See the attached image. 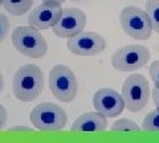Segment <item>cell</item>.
Instances as JSON below:
<instances>
[{
    "instance_id": "17",
    "label": "cell",
    "mask_w": 159,
    "mask_h": 143,
    "mask_svg": "<svg viewBox=\"0 0 159 143\" xmlns=\"http://www.w3.org/2000/svg\"><path fill=\"white\" fill-rule=\"evenodd\" d=\"M9 32V20L6 15L0 13V44L4 41Z\"/></svg>"
},
{
    "instance_id": "16",
    "label": "cell",
    "mask_w": 159,
    "mask_h": 143,
    "mask_svg": "<svg viewBox=\"0 0 159 143\" xmlns=\"http://www.w3.org/2000/svg\"><path fill=\"white\" fill-rule=\"evenodd\" d=\"M142 129L145 131L159 132V110H154L145 117L142 122Z\"/></svg>"
},
{
    "instance_id": "7",
    "label": "cell",
    "mask_w": 159,
    "mask_h": 143,
    "mask_svg": "<svg viewBox=\"0 0 159 143\" xmlns=\"http://www.w3.org/2000/svg\"><path fill=\"white\" fill-rule=\"evenodd\" d=\"M151 57L148 48L139 44H131L119 48L111 56V65L118 72H135L145 66Z\"/></svg>"
},
{
    "instance_id": "5",
    "label": "cell",
    "mask_w": 159,
    "mask_h": 143,
    "mask_svg": "<svg viewBox=\"0 0 159 143\" xmlns=\"http://www.w3.org/2000/svg\"><path fill=\"white\" fill-rule=\"evenodd\" d=\"M150 86L145 76L139 73H133L127 76L122 86V97L125 101V107L133 113L143 110L150 98Z\"/></svg>"
},
{
    "instance_id": "8",
    "label": "cell",
    "mask_w": 159,
    "mask_h": 143,
    "mask_svg": "<svg viewBox=\"0 0 159 143\" xmlns=\"http://www.w3.org/2000/svg\"><path fill=\"white\" fill-rule=\"evenodd\" d=\"M68 49L77 56H97L106 48V40L94 32H81L68 38Z\"/></svg>"
},
{
    "instance_id": "15",
    "label": "cell",
    "mask_w": 159,
    "mask_h": 143,
    "mask_svg": "<svg viewBox=\"0 0 159 143\" xmlns=\"http://www.w3.org/2000/svg\"><path fill=\"white\" fill-rule=\"evenodd\" d=\"M111 131H121V132H137L141 130V127L134 121L127 119V118H122V119H117L110 127Z\"/></svg>"
},
{
    "instance_id": "6",
    "label": "cell",
    "mask_w": 159,
    "mask_h": 143,
    "mask_svg": "<svg viewBox=\"0 0 159 143\" xmlns=\"http://www.w3.org/2000/svg\"><path fill=\"white\" fill-rule=\"evenodd\" d=\"M121 27L127 36L137 40H147L152 33L151 21L146 11L138 7H126L119 15Z\"/></svg>"
},
{
    "instance_id": "12",
    "label": "cell",
    "mask_w": 159,
    "mask_h": 143,
    "mask_svg": "<svg viewBox=\"0 0 159 143\" xmlns=\"http://www.w3.org/2000/svg\"><path fill=\"white\" fill-rule=\"evenodd\" d=\"M107 129V118L99 111H89L80 115L73 122L72 131L77 132H102Z\"/></svg>"
},
{
    "instance_id": "2",
    "label": "cell",
    "mask_w": 159,
    "mask_h": 143,
    "mask_svg": "<svg viewBox=\"0 0 159 143\" xmlns=\"http://www.w3.org/2000/svg\"><path fill=\"white\" fill-rule=\"evenodd\" d=\"M11 40L13 48L29 58H41L48 52V44L40 29L31 25L15 28L11 34Z\"/></svg>"
},
{
    "instance_id": "22",
    "label": "cell",
    "mask_w": 159,
    "mask_h": 143,
    "mask_svg": "<svg viewBox=\"0 0 159 143\" xmlns=\"http://www.w3.org/2000/svg\"><path fill=\"white\" fill-rule=\"evenodd\" d=\"M3 89H4V78L2 76V73H0V93L3 92Z\"/></svg>"
},
{
    "instance_id": "11",
    "label": "cell",
    "mask_w": 159,
    "mask_h": 143,
    "mask_svg": "<svg viewBox=\"0 0 159 143\" xmlns=\"http://www.w3.org/2000/svg\"><path fill=\"white\" fill-rule=\"evenodd\" d=\"M62 13L61 4L57 2H43L32 9L28 17V24L37 29H49L58 21Z\"/></svg>"
},
{
    "instance_id": "18",
    "label": "cell",
    "mask_w": 159,
    "mask_h": 143,
    "mask_svg": "<svg viewBox=\"0 0 159 143\" xmlns=\"http://www.w3.org/2000/svg\"><path fill=\"white\" fill-rule=\"evenodd\" d=\"M148 72H150V77H151V81L154 82V85L159 89V60L151 62Z\"/></svg>"
},
{
    "instance_id": "19",
    "label": "cell",
    "mask_w": 159,
    "mask_h": 143,
    "mask_svg": "<svg viewBox=\"0 0 159 143\" xmlns=\"http://www.w3.org/2000/svg\"><path fill=\"white\" fill-rule=\"evenodd\" d=\"M7 118H8V113L6 110V107L0 105V130L4 129V125L7 123Z\"/></svg>"
},
{
    "instance_id": "14",
    "label": "cell",
    "mask_w": 159,
    "mask_h": 143,
    "mask_svg": "<svg viewBox=\"0 0 159 143\" xmlns=\"http://www.w3.org/2000/svg\"><path fill=\"white\" fill-rule=\"evenodd\" d=\"M145 8L151 21L152 32H157L159 34V0H147Z\"/></svg>"
},
{
    "instance_id": "23",
    "label": "cell",
    "mask_w": 159,
    "mask_h": 143,
    "mask_svg": "<svg viewBox=\"0 0 159 143\" xmlns=\"http://www.w3.org/2000/svg\"><path fill=\"white\" fill-rule=\"evenodd\" d=\"M43 2H57L60 4H62V3H65L66 0H43Z\"/></svg>"
},
{
    "instance_id": "20",
    "label": "cell",
    "mask_w": 159,
    "mask_h": 143,
    "mask_svg": "<svg viewBox=\"0 0 159 143\" xmlns=\"http://www.w3.org/2000/svg\"><path fill=\"white\" fill-rule=\"evenodd\" d=\"M151 94H152L154 103H155V106H157V110H159V89L158 87H154L152 92H151Z\"/></svg>"
},
{
    "instance_id": "3",
    "label": "cell",
    "mask_w": 159,
    "mask_h": 143,
    "mask_svg": "<svg viewBox=\"0 0 159 143\" xmlns=\"http://www.w3.org/2000/svg\"><path fill=\"white\" fill-rule=\"evenodd\" d=\"M49 89L60 102L74 101L78 93V82L74 72L66 65H54L49 72Z\"/></svg>"
},
{
    "instance_id": "10",
    "label": "cell",
    "mask_w": 159,
    "mask_h": 143,
    "mask_svg": "<svg viewBox=\"0 0 159 143\" xmlns=\"http://www.w3.org/2000/svg\"><path fill=\"white\" fill-rule=\"evenodd\" d=\"M93 106L106 118H116L125 110V101L122 94L114 89H99L93 96Z\"/></svg>"
},
{
    "instance_id": "21",
    "label": "cell",
    "mask_w": 159,
    "mask_h": 143,
    "mask_svg": "<svg viewBox=\"0 0 159 143\" xmlns=\"http://www.w3.org/2000/svg\"><path fill=\"white\" fill-rule=\"evenodd\" d=\"M9 131H27V132H31L32 129H29V127H20V126H16V127H12V129H9Z\"/></svg>"
},
{
    "instance_id": "9",
    "label": "cell",
    "mask_w": 159,
    "mask_h": 143,
    "mask_svg": "<svg viewBox=\"0 0 159 143\" xmlns=\"http://www.w3.org/2000/svg\"><path fill=\"white\" fill-rule=\"evenodd\" d=\"M86 25V15L80 8H62L58 21L52 27L56 36L69 38L81 33Z\"/></svg>"
},
{
    "instance_id": "4",
    "label": "cell",
    "mask_w": 159,
    "mask_h": 143,
    "mask_svg": "<svg viewBox=\"0 0 159 143\" xmlns=\"http://www.w3.org/2000/svg\"><path fill=\"white\" fill-rule=\"evenodd\" d=\"M29 121L40 131H57L66 126L68 115L61 106L52 102H44L31 111Z\"/></svg>"
},
{
    "instance_id": "13",
    "label": "cell",
    "mask_w": 159,
    "mask_h": 143,
    "mask_svg": "<svg viewBox=\"0 0 159 143\" xmlns=\"http://www.w3.org/2000/svg\"><path fill=\"white\" fill-rule=\"evenodd\" d=\"M33 0H3L6 11L13 16H21L32 8Z\"/></svg>"
},
{
    "instance_id": "24",
    "label": "cell",
    "mask_w": 159,
    "mask_h": 143,
    "mask_svg": "<svg viewBox=\"0 0 159 143\" xmlns=\"http://www.w3.org/2000/svg\"><path fill=\"white\" fill-rule=\"evenodd\" d=\"M0 6H3V0H0Z\"/></svg>"
},
{
    "instance_id": "1",
    "label": "cell",
    "mask_w": 159,
    "mask_h": 143,
    "mask_svg": "<svg viewBox=\"0 0 159 143\" xmlns=\"http://www.w3.org/2000/svg\"><path fill=\"white\" fill-rule=\"evenodd\" d=\"M44 74L37 65H21L13 76L12 90L15 97L21 102H32L43 93Z\"/></svg>"
}]
</instances>
